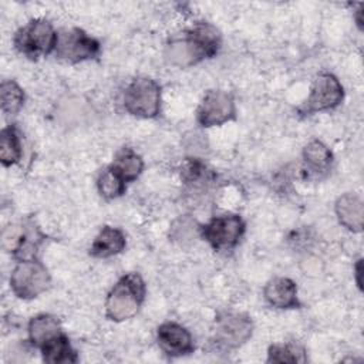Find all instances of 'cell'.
Returning <instances> with one entry per match:
<instances>
[{
	"label": "cell",
	"instance_id": "obj_1",
	"mask_svg": "<svg viewBox=\"0 0 364 364\" xmlns=\"http://www.w3.org/2000/svg\"><path fill=\"white\" fill-rule=\"evenodd\" d=\"M219 47L218 30L208 23H200L188 30L182 38L172 40L166 47V57L175 65L189 67L203 58L213 57Z\"/></svg>",
	"mask_w": 364,
	"mask_h": 364
},
{
	"label": "cell",
	"instance_id": "obj_2",
	"mask_svg": "<svg viewBox=\"0 0 364 364\" xmlns=\"http://www.w3.org/2000/svg\"><path fill=\"white\" fill-rule=\"evenodd\" d=\"M145 297V283L138 273L124 274L111 289L105 300V314L109 320L124 321L134 317Z\"/></svg>",
	"mask_w": 364,
	"mask_h": 364
},
{
	"label": "cell",
	"instance_id": "obj_3",
	"mask_svg": "<svg viewBox=\"0 0 364 364\" xmlns=\"http://www.w3.org/2000/svg\"><path fill=\"white\" fill-rule=\"evenodd\" d=\"M57 33L50 21L44 18H36L18 28L14 36L16 48L31 60L50 54L55 50Z\"/></svg>",
	"mask_w": 364,
	"mask_h": 364
},
{
	"label": "cell",
	"instance_id": "obj_4",
	"mask_svg": "<svg viewBox=\"0 0 364 364\" xmlns=\"http://www.w3.org/2000/svg\"><path fill=\"white\" fill-rule=\"evenodd\" d=\"M125 109L139 118H154L161 108V87L148 77H138L125 88Z\"/></svg>",
	"mask_w": 364,
	"mask_h": 364
},
{
	"label": "cell",
	"instance_id": "obj_5",
	"mask_svg": "<svg viewBox=\"0 0 364 364\" xmlns=\"http://www.w3.org/2000/svg\"><path fill=\"white\" fill-rule=\"evenodd\" d=\"M50 273L37 259L21 260L16 264L10 276L13 293L24 300H30L44 293L50 287Z\"/></svg>",
	"mask_w": 364,
	"mask_h": 364
},
{
	"label": "cell",
	"instance_id": "obj_6",
	"mask_svg": "<svg viewBox=\"0 0 364 364\" xmlns=\"http://www.w3.org/2000/svg\"><path fill=\"white\" fill-rule=\"evenodd\" d=\"M46 236L34 225L33 220L27 219L21 223H14L3 230L1 243L3 247L11 252L13 257L18 262L36 259L40 245Z\"/></svg>",
	"mask_w": 364,
	"mask_h": 364
},
{
	"label": "cell",
	"instance_id": "obj_7",
	"mask_svg": "<svg viewBox=\"0 0 364 364\" xmlns=\"http://www.w3.org/2000/svg\"><path fill=\"white\" fill-rule=\"evenodd\" d=\"M55 57L65 63H80L100 53V43L78 27L65 28L57 34Z\"/></svg>",
	"mask_w": 364,
	"mask_h": 364
},
{
	"label": "cell",
	"instance_id": "obj_8",
	"mask_svg": "<svg viewBox=\"0 0 364 364\" xmlns=\"http://www.w3.org/2000/svg\"><path fill=\"white\" fill-rule=\"evenodd\" d=\"M200 232L215 250H228L239 243L245 233V222L239 215L216 216L202 226Z\"/></svg>",
	"mask_w": 364,
	"mask_h": 364
},
{
	"label": "cell",
	"instance_id": "obj_9",
	"mask_svg": "<svg viewBox=\"0 0 364 364\" xmlns=\"http://www.w3.org/2000/svg\"><path fill=\"white\" fill-rule=\"evenodd\" d=\"M344 97V90L340 81L330 73H321L316 77L310 95L299 108L303 115H310L317 111H327L336 108Z\"/></svg>",
	"mask_w": 364,
	"mask_h": 364
},
{
	"label": "cell",
	"instance_id": "obj_10",
	"mask_svg": "<svg viewBox=\"0 0 364 364\" xmlns=\"http://www.w3.org/2000/svg\"><path fill=\"white\" fill-rule=\"evenodd\" d=\"M253 331L252 318L243 313H223L215 321L213 341L223 348H237Z\"/></svg>",
	"mask_w": 364,
	"mask_h": 364
},
{
	"label": "cell",
	"instance_id": "obj_11",
	"mask_svg": "<svg viewBox=\"0 0 364 364\" xmlns=\"http://www.w3.org/2000/svg\"><path fill=\"white\" fill-rule=\"evenodd\" d=\"M196 118L202 127H216L235 119L233 97L222 90H209L198 107Z\"/></svg>",
	"mask_w": 364,
	"mask_h": 364
},
{
	"label": "cell",
	"instance_id": "obj_12",
	"mask_svg": "<svg viewBox=\"0 0 364 364\" xmlns=\"http://www.w3.org/2000/svg\"><path fill=\"white\" fill-rule=\"evenodd\" d=\"M156 340L159 348L169 357H179L193 351L191 333L173 321H166L158 327Z\"/></svg>",
	"mask_w": 364,
	"mask_h": 364
},
{
	"label": "cell",
	"instance_id": "obj_13",
	"mask_svg": "<svg viewBox=\"0 0 364 364\" xmlns=\"http://www.w3.org/2000/svg\"><path fill=\"white\" fill-rule=\"evenodd\" d=\"M263 293L267 303L276 309L300 307L296 283L287 277H274L269 280Z\"/></svg>",
	"mask_w": 364,
	"mask_h": 364
},
{
	"label": "cell",
	"instance_id": "obj_14",
	"mask_svg": "<svg viewBox=\"0 0 364 364\" xmlns=\"http://www.w3.org/2000/svg\"><path fill=\"white\" fill-rule=\"evenodd\" d=\"M336 215L338 222L351 232L363 230L364 206L363 200L355 193H344L336 202Z\"/></svg>",
	"mask_w": 364,
	"mask_h": 364
},
{
	"label": "cell",
	"instance_id": "obj_15",
	"mask_svg": "<svg viewBox=\"0 0 364 364\" xmlns=\"http://www.w3.org/2000/svg\"><path fill=\"white\" fill-rule=\"evenodd\" d=\"M125 236L119 229L104 226L94 239L90 253L94 257L105 259L121 253L125 249Z\"/></svg>",
	"mask_w": 364,
	"mask_h": 364
},
{
	"label": "cell",
	"instance_id": "obj_16",
	"mask_svg": "<svg viewBox=\"0 0 364 364\" xmlns=\"http://www.w3.org/2000/svg\"><path fill=\"white\" fill-rule=\"evenodd\" d=\"M60 333H63L60 321L55 316L51 314H38L28 323L30 343L38 348Z\"/></svg>",
	"mask_w": 364,
	"mask_h": 364
},
{
	"label": "cell",
	"instance_id": "obj_17",
	"mask_svg": "<svg viewBox=\"0 0 364 364\" xmlns=\"http://www.w3.org/2000/svg\"><path fill=\"white\" fill-rule=\"evenodd\" d=\"M43 360L48 364H67V363H77L78 357L77 353L70 346V341L64 333L48 340L41 347Z\"/></svg>",
	"mask_w": 364,
	"mask_h": 364
},
{
	"label": "cell",
	"instance_id": "obj_18",
	"mask_svg": "<svg viewBox=\"0 0 364 364\" xmlns=\"http://www.w3.org/2000/svg\"><path fill=\"white\" fill-rule=\"evenodd\" d=\"M109 166L125 182H132L141 175V172L144 169V161L134 149L122 148L115 154L114 161Z\"/></svg>",
	"mask_w": 364,
	"mask_h": 364
},
{
	"label": "cell",
	"instance_id": "obj_19",
	"mask_svg": "<svg viewBox=\"0 0 364 364\" xmlns=\"http://www.w3.org/2000/svg\"><path fill=\"white\" fill-rule=\"evenodd\" d=\"M21 158L20 136L14 125H9L0 132V161L4 166H11Z\"/></svg>",
	"mask_w": 364,
	"mask_h": 364
},
{
	"label": "cell",
	"instance_id": "obj_20",
	"mask_svg": "<svg viewBox=\"0 0 364 364\" xmlns=\"http://www.w3.org/2000/svg\"><path fill=\"white\" fill-rule=\"evenodd\" d=\"M303 158L307 166L313 171H324L330 166L333 155L330 149L320 141L314 139L309 142L303 149Z\"/></svg>",
	"mask_w": 364,
	"mask_h": 364
},
{
	"label": "cell",
	"instance_id": "obj_21",
	"mask_svg": "<svg viewBox=\"0 0 364 364\" xmlns=\"http://www.w3.org/2000/svg\"><path fill=\"white\" fill-rule=\"evenodd\" d=\"M125 181L111 168H105L98 179H97V188L102 198L105 199H115L121 196L125 192Z\"/></svg>",
	"mask_w": 364,
	"mask_h": 364
},
{
	"label": "cell",
	"instance_id": "obj_22",
	"mask_svg": "<svg viewBox=\"0 0 364 364\" xmlns=\"http://www.w3.org/2000/svg\"><path fill=\"white\" fill-rule=\"evenodd\" d=\"M0 102L4 114H16L24 102V92L13 80L3 81L0 85Z\"/></svg>",
	"mask_w": 364,
	"mask_h": 364
},
{
	"label": "cell",
	"instance_id": "obj_23",
	"mask_svg": "<svg viewBox=\"0 0 364 364\" xmlns=\"http://www.w3.org/2000/svg\"><path fill=\"white\" fill-rule=\"evenodd\" d=\"M306 353L304 350L291 343L273 344L267 351V363H304Z\"/></svg>",
	"mask_w": 364,
	"mask_h": 364
},
{
	"label": "cell",
	"instance_id": "obj_24",
	"mask_svg": "<svg viewBox=\"0 0 364 364\" xmlns=\"http://www.w3.org/2000/svg\"><path fill=\"white\" fill-rule=\"evenodd\" d=\"M178 222L181 223V226H182L183 229H181L178 225L173 223V226H172V237H173L175 240H182V242H185V240L192 239V236H193V237L196 236L198 228H196L195 220H192V219H189V218H181V219H178Z\"/></svg>",
	"mask_w": 364,
	"mask_h": 364
},
{
	"label": "cell",
	"instance_id": "obj_25",
	"mask_svg": "<svg viewBox=\"0 0 364 364\" xmlns=\"http://www.w3.org/2000/svg\"><path fill=\"white\" fill-rule=\"evenodd\" d=\"M361 259L357 262V264H355V276H357V284H358V287H361V280H360V274H361Z\"/></svg>",
	"mask_w": 364,
	"mask_h": 364
}]
</instances>
